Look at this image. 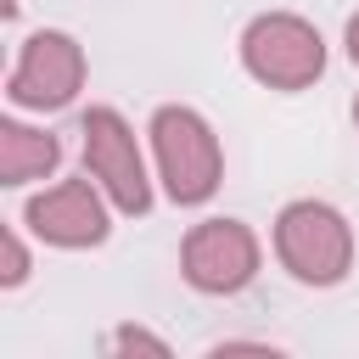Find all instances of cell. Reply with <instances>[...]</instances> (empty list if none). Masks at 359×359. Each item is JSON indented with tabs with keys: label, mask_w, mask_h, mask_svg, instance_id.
I'll use <instances>...</instances> for the list:
<instances>
[{
	"label": "cell",
	"mask_w": 359,
	"mask_h": 359,
	"mask_svg": "<svg viewBox=\"0 0 359 359\" xmlns=\"http://www.w3.org/2000/svg\"><path fill=\"white\" fill-rule=\"evenodd\" d=\"M146 135H151V163H157V180H163L168 202L196 208V202H208V196L219 191V180H224V151H219L213 123H208L196 107H180V101L157 107L151 123H146Z\"/></svg>",
	"instance_id": "cell-1"
},
{
	"label": "cell",
	"mask_w": 359,
	"mask_h": 359,
	"mask_svg": "<svg viewBox=\"0 0 359 359\" xmlns=\"http://www.w3.org/2000/svg\"><path fill=\"white\" fill-rule=\"evenodd\" d=\"M275 258L303 286H337L353 269V224L320 196H297L275 213Z\"/></svg>",
	"instance_id": "cell-2"
},
{
	"label": "cell",
	"mask_w": 359,
	"mask_h": 359,
	"mask_svg": "<svg viewBox=\"0 0 359 359\" xmlns=\"http://www.w3.org/2000/svg\"><path fill=\"white\" fill-rule=\"evenodd\" d=\"M241 67L264 90H309L325 73V39L297 11H258L241 28Z\"/></svg>",
	"instance_id": "cell-3"
},
{
	"label": "cell",
	"mask_w": 359,
	"mask_h": 359,
	"mask_svg": "<svg viewBox=\"0 0 359 359\" xmlns=\"http://www.w3.org/2000/svg\"><path fill=\"white\" fill-rule=\"evenodd\" d=\"M79 135H84V174L107 191V202L129 219H140L151 208V174H146V157H140V140L135 129L123 123V112L112 107H90L79 118Z\"/></svg>",
	"instance_id": "cell-4"
},
{
	"label": "cell",
	"mask_w": 359,
	"mask_h": 359,
	"mask_svg": "<svg viewBox=\"0 0 359 359\" xmlns=\"http://www.w3.org/2000/svg\"><path fill=\"white\" fill-rule=\"evenodd\" d=\"M84 90V45L62 28H39L22 39L17 62H11V79H6V95L11 107H28V112H56L67 107L73 95Z\"/></svg>",
	"instance_id": "cell-5"
},
{
	"label": "cell",
	"mask_w": 359,
	"mask_h": 359,
	"mask_svg": "<svg viewBox=\"0 0 359 359\" xmlns=\"http://www.w3.org/2000/svg\"><path fill=\"white\" fill-rule=\"evenodd\" d=\"M258 258L264 252H258L252 224H241V219H202V224H191V236L180 247V275L196 292H208V297H230V292L252 286Z\"/></svg>",
	"instance_id": "cell-6"
},
{
	"label": "cell",
	"mask_w": 359,
	"mask_h": 359,
	"mask_svg": "<svg viewBox=\"0 0 359 359\" xmlns=\"http://www.w3.org/2000/svg\"><path fill=\"white\" fill-rule=\"evenodd\" d=\"M22 224L45 241V247H67V252H79V247H101L107 241V191L84 174V180H56V185H45L39 196H28V208H22Z\"/></svg>",
	"instance_id": "cell-7"
},
{
	"label": "cell",
	"mask_w": 359,
	"mask_h": 359,
	"mask_svg": "<svg viewBox=\"0 0 359 359\" xmlns=\"http://www.w3.org/2000/svg\"><path fill=\"white\" fill-rule=\"evenodd\" d=\"M62 163V140L50 129H34L22 118H0V185H28L56 174Z\"/></svg>",
	"instance_id": "cell-8"
},
{
	"label": "cell",
	"mask_w": 359,
	"mask_h": 359,
	"mask_svg": "<svg viewBox=\"0 0 359 359\" xmlns=\"http://www.w3.org/2000/svg\"><path fill=\"white\" fill-rule=\"evenodd\" d=\"M107 348H112V353H151V359H168V342H163L157 331H146V325H118V331L107 337Z\"/></svg>",
	"instance_id": "cell-9"
},
{
	"label": "cell",
	"mask_w": 359,
	"mask_h": 359,
	"mask_svg": "<svg viewBox=\"0 0 359 359\" xmlns=\"http://www.w3.org/2000/svg\"><path fill=\"white\" fill-rule=\"evenodd\" d=\"M28 269H34V258H28V241L17 236V224L6 230V269H0V286H22L28 280Z\"/></svg>",
	"instance_id": "cell-10"
},
{
	"label": "cell",
	"mask_w": 359,
	"mask_h": 359,
	"mask_svg": "<svg viewBox=\"0 0 359 359\" xmlns=\"http://www.w3.org/2000/svg\"><path fill=\"white\" fill-rule=\"evenodd\" d=\"M342 39H348V56H353V62H359V11H353V17H348V34H342Z\"/></svg>",
	"instance_id": "cell-11"
},
{
	"label": "cell",
	"mask_w": 359,
	"mask_h": 359,
	"mask_svg": "<svg viewBox=\"0 0 359 359\" xmlns=\"http://www.w3.org/2000/svg\"><path fill=\"white\" fill-rule=\"evenodd\" d=\"M353 123H359V95H353Z\"/></svg>",
	"instance_id": "cell-12"
}]
</instances>
